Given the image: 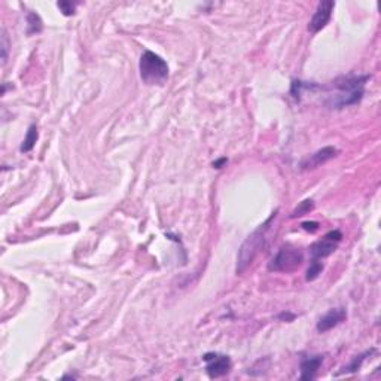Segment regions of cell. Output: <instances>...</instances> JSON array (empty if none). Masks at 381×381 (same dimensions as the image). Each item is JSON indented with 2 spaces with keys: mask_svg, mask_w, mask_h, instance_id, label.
Returning <instances> with one entry per match:
<instances>
[{
  "mask_svg": "<svg viewBox=\"0 0 381 381\" xmlns=\"http://www.w3.org/2000/svg\"><path fill=\"white\" fill-rule=\"evenodd\" d=\"M371 79L369 75H352V76H343L332 82L334 92L329 94V106L332 109H343L347 106L357 105L365 94L366 82Z\"/></svg>",
  "mask_w": 381,
  "mask_h": 381,
  "instance_id": "obj_1",
  "label": "cell"
},
{
  "mask_svg": "<svg viewBox=\"0 0 381 381\" xmlns=\"http://www.w3.org/2000/svg\"><path fill=\"white\" fill-rule=\"evenodd\" d=\"M277 216V212H274L270 218L267 219L262 225H259L247 239L245 240V243L242 245L240 250H239V256H237V274H242L246 268L253 262L255 256L258 255L261 246L264 245L265 242V235L271 226L272 220Z\"/></svg>",
  "mask_w": 381,
  "mask_h": 381,
  "instance_id": "obj_2",
  "label": "cell"
},
{
  "mask_svg": "<svg viewBox=\"0 0 381 381\" xmlns=\"http://www.w3.org/2000/svg\"><path fill=\"white\" fill-rule=\"evenodd\" d=\"M140 76L146 85H164L168 79L165 60L152 51H145L140 58Z\"/></svg>",
  "mask_w": 381,
  "mask_h": 381,
  "instance_id": "obj_3",
  "label": "cell"
},
{
  "mask_svg": "<svg viewBox=\"0 0 381 381\" xmlns=\"http://www.w3.org/2000/svg\"><path fill=\"white\" fill-rule=\"evenodd\" d=\"M304 262V253L301 249L297 247H281L277 255L271 259L268 264V270L275 272H292L297 268H300L301 264Z\"/></svg>",
  "mask_w": 381,
  "mask_h": 381,
  "instance_id": "obj_4",
  "label": "cell"
},
{
  "mask_svg": "<svg viewBox=\"0 0 381 381\" xmlns=\"http://www.w3.org/2000/svg\"><path fill=\"white\" fill-rule=\"evenodd\" d=\"M341 239H343V234L338 229H334V231L327 232L322 240H319V242H316V243L310 246L311 259H319L320 261V259H325L327 256H330L337 250Z\"/></svg>",
  "mask_w": 381,
  "mask_h": 381,
  "instance_id": "obj_5",
  "label": "cell"
},
{
  "mask_svg": "<svg viewBox=\"0 0 381 381\" xmlns=\"http://www.w3.org/2000/svg\"><path fill=\"white\" fill-rule=\"evenodd\" d=\"M206 362V372L210 378H220L231 371V359L229 356L219 353H206L203 356Z\"/></svg>",
  "mask_w": 381,
  "mask_h": 381,
  "instance_id": "obj_6",
  "label": "cell"
},
{
  "mask_svg": "<svg viewBox=\"0 0 381 381\" xmlns=\"http://www.w3.org/2000/svg\"><path fill=\"white\" fill-rule=\"evenodd\" d=\"M334 6H335V3L332 0H323V2H320L317 5L316 12L313 14L311 20L308 23V30L311 33H317V31L323 30L329 24Z\"/></svg>",
  "mask_w": 381,
  "mask_h": 381,
  "instance_id": "obj_7",
  "label": "cell"
},
{
  "mask_svg": "<svg viewBox=\"0 0 381 381\" xmlns=\"http://www.w3.org/2000/svg\"><path fill=\"white\" fill-rule=\"evenodd\" d=\"M338 154V151L334 146H326L319 149L317 152H314L313 155H310L308 158H305L304 161H301L300 167L302 170H311V168H317L319 165L330 161L332 158H335Z\"/></svg>",
  "mask_w": 381,
  "mask_h": 381,
  "instance_id": "obj_8",
  "label": "cell"
},
{
  "mask_svg": "<svg viewBox=\"0 0 381 381\" xmlns=\"http://www.w3.org/2000/svg\"><path fill=\"white\" fill-rule=\"evenodd\" d=\"M346 317H347L346 308H343V307H340V308H332V310H329L326 314L319 320V323H317V330H319L320 334H325L327 330H330V329H334L335 326H338L343 320H346Z\"/></svg>",
  "mask_w": 381,
  "mask_h": 381,
  "instance_id": "obj_9",
  "label": "cell"
},
{
  "mask_svg": "<svg viewBox=\"0 0 381 381\" xmlns=\"http://www.w3.org/2000/svg\"><path fill=\"white\" fill-rule=\"evenodd\" d=\"M322 363H323V356L322 354L304 357L301 360V380H313L317 375Z\"/></svg>",
  "mask_w": 381,
  "mask_h": 381,
  "instance_id": "obj_10",
  "label": "cell"
},
{
  "mask_svg": "<svg viewBox=\"0 0 381 381\" xmlns=\"http://www.w3.org/2000/svg\"><path fill=\"white\" fill-rule=\"evenodd\" d=\"M374 352V349L372 350H369V352H365V353L359 354V356H354L353 360L347 365V366H344L337 375H341V374H353L356 371H359L360 369V366H362V363L365 362V359H366V356H369V354Z\"/></svg>",
  "mask_w": 381,
  "mask_h": 381,
  "instance_id": "obj_11",
  "label": "cell"
},
{
  "mask_svg": "<svg viewBox=\"0 0 381 381\" xmlns=\"http://www.w3.org/2000/svg\"><path fill=\"white\" fill-rule=\"evenodd\" d=\"M37 140H39L37 127H36V124H31V125L28 127L26 138H24V141H23V145H21V152H30V151L34 148V145L37 143Z\"/></svg>",
  "mask_w": 381,
  "mask_h": 381,
  "instance_id": "obj_12",
  "label": "cell"
},
{
  "mask_svg": "<svg viewBox=\"0 0 381 381\" xmlns=\"http://www.w3.org/2000/svg\"><path fill=\"white\" fill-rule=\"evenodd\" d=\"M26 18H27V34H37V33H40L43 30L42 18L36 12L30 11V12H27Z\"/></svg>",
  "mask_w": 381,
  "mask_h": 381,
  "instance_id": "obj_13",
  "label": "cell"
},
{
  "mask_svg": "<svg viewBox=\"0 0 381 381\" xmlns=\"http://www.w3.org/2000/svg\"><path fill=\"white\" fill-rule=\"evenodd\" d=\"M316 88H319V86L316 83H313V82H302L295 79V81H292V85H291V96L294 99L300 100L302 91H305V89H316Z\"/></svg>",
  "mask_w": 381,
  "mask_h": 381,
  "instance_id": "obj_14",
  "label": "cell"
},
{
  "mask_svg": "<svg viewBox=\"0 0 381 381\" xmlns=\"http://www.w3.org/2000/svg\"><path fill=\"white\" fill-rule=\"evenodd\" d=\"M323 264L319 261V259H311V264H310V267H308V270H307V275H305V280L307 281H314L322 271H323Z\"/></svg>",
  "mask_w": 381,
  "mask_h": 381,
  "instance_id": "obj_15",
  "label": "cell"
},
{
  "mask_svg": "<svg viewBox=\"0 0 381 381\" xmlns=\"http://www.w3.org/2000/svg\"><path fill=\"white\" fill-rule=\"evenodd\" d=\"M314 209V201L313 200H304V201H301L300 204H298V207L292 212V215H291V218L295 219V218H301V216H304V215H308L311 210Z\"/></svg>",
  "mask_w": 381,
  "mask_h": 381,
  "instance_id": "obj_16",
  "label": "cell"
},
{
  "mask_svg": "<svg viewBox=\"0 0 381 381\" xmlns=\"http://www.w3.org/2000/svg\"><path fill=\"white\" fill-rule=\"evenodd\" d=\"M57 6L64 17L75 15V12H76V3H72V2H58Z\"/></svg>",
  "mask_w": 381,
  "mask_h": 381,
  "instance_id": "obj_17",
  "label": "cell"
},
{
  "mask_svg": "<svg viewBox=\"0 0 381 381\" xmlns=\"http://www.w3.org/2000/svg\"><path fill=\"white\" fill-rule=\"evenodd\" d=\"M6 57H8V36L3 28L2 30V61H3V64L6 63Z\"/></svg>",
  "mask_w": 381,
  "mask_h": 381,
  "instance_id": "obj_18",
  "label": "cell"
},
{
  "mask_svg": "<svg viewBox=\"0 0 381 381\" xmlns=\"http://www.w3.org/2000/svg\"><path fill=\"white\" fill-rule=\"evenodd\" d=\"M301 226H302V229L310 231V232H316L319 229V223L317 222H304Z\"/></svg>",
  "mask_w": 381,
  "mask_h": 381,
  "instance_id": "obj_19",
  "label": "cell"
},
{
  "mask_svg": "<svg viewBox=\"0 0 381 381\" xmlns=\"http://www.w3.org/2000/svg\"><path fill=\"white\" fill-rule=\"evenodd\" d=\"M278 319H283V320H288V322H292L295 319V314H291V313H283L278 316Z\"/></svg>",
  "mask_w": 381,
  "mask_h": 381,
  "instance_id": "obj_20",
  "label": "cell"
},
{
  "mask_svg": "<svg viewBox=\"0 0 381 381\" xmlns=\"http://www.w3.org/2000/svg\"><path fill=\"white\" fill-rule=\"evenodd\" d=\"M226 163H228V160H226V158H220V160H218V161H215V163H213V167H215V168H222V167H223V164H226Z\"/></svg>",
  "mask_w": 381,
  "mask_h": 381,
  "instance_id": "obj_21",
  "label": "cell"
}]
</instances>
